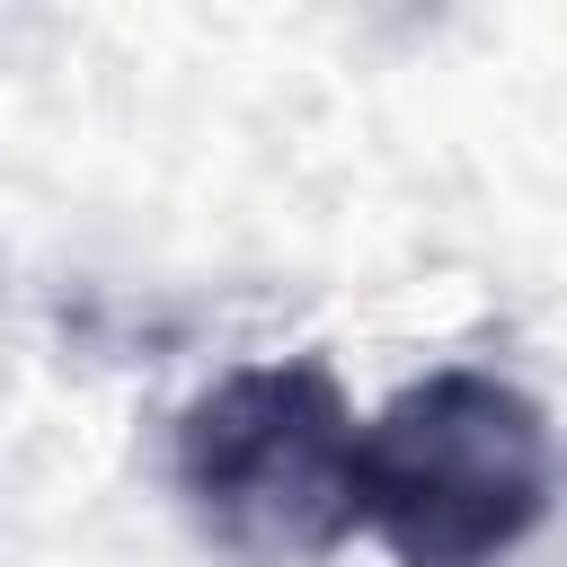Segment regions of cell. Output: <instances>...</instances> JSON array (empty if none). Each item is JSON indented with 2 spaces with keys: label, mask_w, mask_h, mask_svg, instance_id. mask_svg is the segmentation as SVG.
I'll return each mask as SVG.
<instances>
[{
  "label": "cell",
  "mask_w": 567,
  "mask_h": 567,
  "mask_svg": "<svg viewBox=\"0 0 567 567\" xmlns=\"http://www.w3.org/2000/svg\"><path fill=\"white\" fill-rule=\"evenodd\" d=\"M558 496L549 408L478 363L408 381L354 425V532L399 567H505Z\"/></svg>",
  "instance_id": "6da1fadb"
},
{
  "label": "cell",
  "mask_w": 567,
  "mask_h": 567,
  "mask_svg": "<svg viewBox=\"0 0 567 567\" xmlns=\"http://www.w3.org/2000/svg\"><path fill=\"white\" fill-rule=\"evenodd\" d=\"M177 505L230 567H319L354 540V408L328 363H239L177 416Z\"/></svg>",
  "instance_id": "7a4b0ae2"
}]
</instances>
